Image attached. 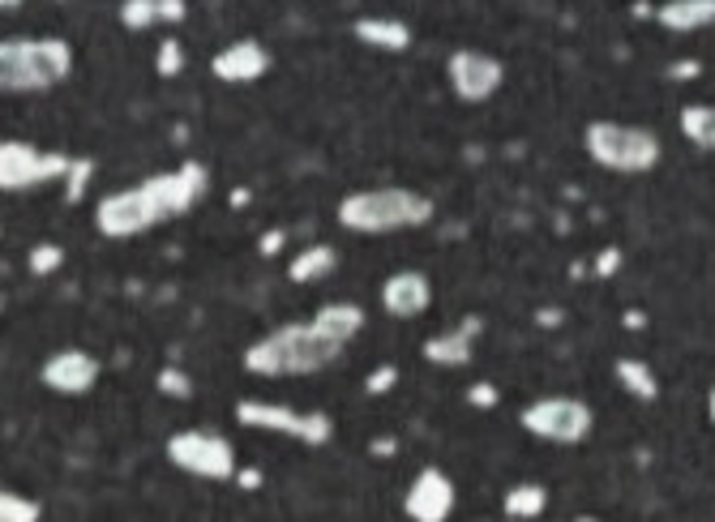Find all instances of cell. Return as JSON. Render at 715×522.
Wrapping results in <instances>:
<instances>
[{
    "mask_svg": "<svg viewBox=\"0 0 715 522\" xmlns=\"http://www.w3.org/2000/svg\"><path fill=\"white\" fill-rule=\"evenodd\" d=\"M339 343L317 330V321H288L245 347V372L254 377H308L339 360Z\"/></svg>",
    "mask_w": 715,
    "mask_h": 522,
    "instance_id": "1",
    "label": "cell"
},
{
    "mask_svg": "<svg viewBox=\"0 0 715 522\" xmlns=\"http://www.w3.org/2000/svg\"><path fill=\"white\" fill-rule=\"evenodd\" d=\"M433 218V198L386 185V189H356L339 202V223L356 236H390V232H411Z\"/></svg>",
    "mask_w": 715,
    "mask_h": 522,
    "instance_id": "2",
    "label": "cell"
},
{
    "mask_svg": "<svg viewBox=\"0 0 715 522\" xmlns=\"http://www.w3.org/2000/svg\"><path fill=\"white\" fill-rule=\"evenodd\" d=\"M73 73L65 39H0V95H39Z\"/></svg>",
    "mask_w": 715,
    "mask_h": 522,
    "instance_id": "3",
    "label": "cell"
},
{
    "mask_svg": "<svg viewBox=\"0 0 715 522\" xmlns=\"http://www.w3.org/2000/svg\"><path fill=\"white\" fill-rule=\"evenodd\" d=\"M583 151L596 167L617 171V176H643L665 155V146H660V138L652 129L621 124V120H591L583 129Z\"/></svg>",
    "mask_w": 715,
    "mask_h": 522,
    "instance_id": "4",
    "label": "cell"
},
{
    "mask_svg": "<svg viewBox=\"0 0 715 522\" xmlns=\"http://www.w3.org/2000/svg\"><path fill=\"white\" fill-rule=\"evenodd\" d=\"M236 424L257 428V432H279L305 446H326L335 437V419L326 412H301L288 403H270V399H241L236 403Z\"/></svg>",
    "mask_w": 715,
    "mask_h": 522,
    "instance_id": "5",
    "label": "cell"
},
{
    "mask_svg": "<svg viewBox=\"0 0 715 522\" xmlns=\"http://www.w3.org/2000/svg\"><path fill=\"white\" fill-rule=\"evenodd\" d=\"M163 218L167 214H163L159 198H154L151 180H142V185H129V189H116V193L99 198L95 232L107 236V240H129V236H142V232L159 227Z\"/></svg>",
    "mask_w": 715,
    "mask_h": 522,
    "instance_id": "6",
    "label": "cell"
},
{
    "mask_svg": "<svg viewBox=\"0 0 715 522\" xmlns=\"http://www.w3.org/2000/svg\"><path fill=\"white\" fill-rule=\"evenodd\" d=\"M167 459L172 467H180L185 475H198V479H232L236 475V450L223 432H210V428H180L167 437Z\"/></svg>",
    "mask_w": 715,
    "mask_h": 522,
    "instance_id": "7",
    "label": "cell"
},
{
    "mask_svg": "<svg viewBox=\"0 0 715 522\" xmlns=\"http://www.w3.org/2000/svg\"><path fill=\"white\" fill-rule=\"evenodd\" d=\"M518 424L540 437V441H553V446H578L591 437V407L583 399H570V394H549V399H536L523 407Z\"/></svg>",
    "mask_w": 715,
    "mask_h": 522,
    "instance_id": "8",
    "label": "cell"
},
{
    "mask_svg": "<svg viewBox=\"0 0 715 522\" xmlns=\"http://www.w3.org/2000/svg\"><path fill=\"white\" fill-rule=\"evenodd\" d=\"M73 158L60 151H44L35 142H0V193H22V189H39L48 180L69 176Z\"/></svg>",
    "mask_w": 715,
    "mask_h": 522,
    "instance_id": "9",
    "label": "cell"
},
{
    "mask_svg": "<svg viewBox=\"0 0 715 522\" xmlns=\"http://www.w3.org/2000/svg\"><path fill=\"white\" fill-rule=\"evenodd\" d=\"M446 78H450V91L459 95L462 104H484L502 91L506 82V64L497 56L480 52V48H459L446 60Z\"/></svg>",
    "mask_w": 715,
    "mask_h": 522,
    "instance_id": "10",
    "label": "cell"
},
{
    "mask_svg": "<svg viewBox=\"0 0 715 522\" xmlns=\"http://www.w3.org/2000/svg\"><path fill=\"white\" fill-rule=\"evenodd\" d=\"M99 360L91 356V352H82V347H60V352H51L44 368H39V377H44V385H48L51 394H65V399H82V394H91L95 390V381H99Z\"/></svg>",
    "mask_w": 715,
    "mask_h": 522,
    "instance_id": "11",
    "label": "cell"
},
{
    "mask_svg": "<svg viewBox=\"0 0 715 522\" xmlns=\"http://www.w3.org/2000/svg\"><path fill=\"white\" fill-rule=\"evenodd\" d=\"M455 501H459L455 479L442 467H424L415 471V479H411L408 497H403V510L415 522H446L455 514Z\"/></svg>",
    "mask_w": 715,
    "mask_h": 522,
    "instance_id": "12",
    "label": "cell"
},
{
    "mask_svg": "<svg viewBox=\"0 0 715 522\" xmlns=\"http://www.w3.org/2000/svg\"><path fill=\"white\" fill-rule=\"evenodd\" d=\"M151 189L167 218L189 214V210L198 206V198L206 193V167L202 163H180V167H172V171L151 176Z\"/></svg>",
    "mask_w": 715,
    "mask_h": 522,
    "instance_id": "13",
    "label": "cell"
},
{
    "mask_svg": "<svg viewBox=\"0 0 715 522\" xmlns=\"http://www.w3.org/2000/svg\"><path fill=\"white\" fill-rule=\"evenodd\" d=\"M210 73L227 86H249L257 78L270 73V52L257 39H232L227 48H219L210 60Z\"/></svg>",
    "mask_w": 715,
    "mask_h": 522,
    "instance_id": "14",
    "label": "cell"
},
{
    "mask_svg": "<svg viewBox=\"0 0 715 522\" xmlns=\"http://www.w3.org/2000/svg\"><path fill=\"white\" fill-rule=\"evenodd\" d=\"M433 305V283L420 274V270H395L386 283H382V309L399 321H411Z\"/></svg>",
    "mask_w": 715,
    "mask_h": 522,
    "instance_id": "15",
    "label": "cell"
},
{
    "mask_svg": "<svg viewBox=\"0 0 715 522\" xmlns=\"http://www.w3.org/2000/svg\"><path fill=\"white\" fill-rule=\"evenodd\" d=\"M476 334H480V321H476V317H462V325L442 330V334H433V339L424 343V360H429V365H442V368H462L471 360Z\"/></svg>",
    "mask_w": 715,
    "mask_h": 522,
    "instance_id": "16",
    "label": "cell"
},
{
    "mask_svg": "<svg viewBox=\"0 0 715 522\" xmlns=\"http://www.w3.org/2000/svg\"><path fill=\"white\" fill-rule=\"evenodd\" d=\"M656 22L672 35H694L715 26V0H665L656 9Z\"/></svg>",
    "mask_w": 715,
    "mask_h": 522,
    "instance_id": "17",
    "label": "cell"
},
{
    "mask_svg": "<svg viewBox=\"0 0 715 522\" xmlns=\"http://www.w3.org/2000/svg\"><path fill=\"white\" fill-rule=\"evenodd\" d=\"M352 31L364 48H377V52H408L411 48V26L399 17H356Z\"/></svg>",
    "mask_w": 715,
    "mask_h": 522,
    "instance_id": "18",
    "label": "cell"
},
{
    "mask_svg": "<svg viewBox=\"0 0 715 522\" xmlns=\"http://www.w3.org/2000/svg\"><path fill=\"white\" fill-rule=\"evenodd\" d=\"M313 321H317L321 334H330L339 347H348L360 330H364V309L352 305V300H330V305H321V309L313 313Z\"/></svg>",
    "mask_w": 715,
    "mask_h": 522,
    "instance_id": "19",
    "label": "cell"
},
{
    "mask_svg": "<svg viewBox=\"0 0 715 522\" xmlns=\"http://www.w3.org/2000/svg\"><path fill=\"white\" fill-rule=\"evenodd\" d=\"M613 372L630 399H638V403H656V399H660V377L652 372L647 360H638V356H621V360L613 365Z\"/></svg>",
    "mask_w": 715,
    "mask_h": 522,
    "instance_id": "20",
    "label": "cell"
},
{
    "mask_svg": "<svg viewBox=\"0 0 715 522\" xmlns=\"http://www.w3.org/2000/svg\"><path fill=\"white\" fill-rule=\"evenodd\" d=\"M335 265H339V253L330 245H308V249H301L296 258L288 261V278L292 283H317V278L335 274Z\"/></svg>",
    "mask_w": 715,
    "mask_h": 522,
    "instance_id": "21",
    "label": "cell"
},
{
    "mask_svg": "<svg viewBox=\"0 0 715 522\" xmlns=\"http://www.w3.org/2000/svg\"><path fill=\"white\" fill-rule=\"evenodd\" d=\"M681 133L699 151H715V104H685L681 107Z\"/></svg>",
    "mask_w": 715,
    "mask_h": 522,
    "instance_id": "22",
    "label": "cell"
},
{
    "mask_svg": "<svg viewBox=\"0 0 715 522\" xmlns=\"http://www.w3.org/2000/svg\"><path fill=\"white\" fill-rule=\"evenodd\" d=\"M502 506L511 519H540L549 510V488L544 484H514Z\"/></svg>",
    "mask_w": 715,
    "mask_h": 522,
    "instance_id": "23",
    "label": "cell"
},
{
    "mask_svg": "<svg viewBox=\"0 0 715 522\" xmlns=\"http://www.w3.org/2000/svg\"><path fill=\"white\" fill-rule=\"evenodd\" d=\"M44 514L31 497H22V493H13V488H0V522H35Z\"/></svg>",
    "mask_w": 715,
    "mask_h": 522,
    "instance_id": "24",
    "label": "cell"
},
{
    "mask_svg": "<svg viewBox=\"0 0 715 522\" xmlns=\"http://www.w3.org/2000/svg\"><path fill=\"white\" fill-rule=\"evenodd\" d=\"M159 22V0H125L120 4V26L125 31H151Z\"/></svg>",
    "mask_w": 715,
    "mask_h": 522,
    "instance_id": "25",
    "label": "cell"
},
{
    "mask_svg": "<svg viewBox=\"0 0 715 522\" xmlns=\"http://www.w3.org/2000/svg\"><path fill=\"white\" fill-rule=\"evenodd\" d=\"M60 265H65V249H60V245H35L31 258H26V270H31L35 278H48Z\"/></svg>",
    "mask_w": 715,
    "mask_h": 522,
    "instance_id": "26",
    "label": "cell"
},
{
    "mask_svg": "<svg viewBox=\"0 0 715 522\" xmlns=\"http://www.w3.org/2000/svg\"><path fill=\"white\" fill-rule=\"evenodd\" d=\"M159 394H167V399H194V377L189 372H180L176 365H167L159 372Z\"/></svg>",
    "mask_w": 715,
    "mask_h": 522,
    "instance_id": "27",
    "label": "cell"
},
{
    "mask_svg": "<svg viewBox=\"0 0 715 522\" xmlns=\"http://www.w3.org/2000/svg\"><path fill=\"white\" fill-rule=\"evenodd\" d=\"M154 69H159V78H180V69H185V48H180V39H163V44H159Z\"/></svg>",
    "mask_w": 715,
    "mask_h": 522,
    "instance_id": "28",
    "label": "cell"
},
{
    "mask_svg": "<svg viewBox=\"0 0 715 522\" xmlns=\"http://www.w3.org/2000/svg\"><path fill=\"white\" fill-rule=\"evenodd\" d=\"M91 176H95V163H91V158H73V167H69V176H65V185H69V189H65V202H82Z\"/></svg>",
    "mask_w": 715,
    "mask_h": 522,
    "instance_id": "29",
    "label": "cell"
},
{
    "mask_svg": "<svg viewBox=\"0 0 715 522\" xmlns=\"http://www.w3.org/2000/svg\"><path fill=\"white\" fill-rule=\"evenodd\" d=\"M395 381H399V368L382 365V368H373V372L364 377V390H368V394H390V390H395Z\"/></svg>",
    "mask_w": 715,
    "mask_h": 522,
    "instance_id": "30",
    "label": "cell"
},
{
    "mask_svg": "<svg viewBox=\"0 0 715 522\" xmlns=\"http://www.w3.org/2000/svg\"><path fill=\"white\" fill-rule=\"evenodd\" d=\"M467 403H471V407H484V412H489V407H497V385L476 381V385L467 390Z\"/></svg>",
    "mask_w": 715,
    "mask_h": 522,
    "instance_id": "31",
    "label": "cell"
},
{
    "mask_svg": "<svg viewBox=\"0 0 715 522\" xmlns=\"http://www.w3.org/2000/svg\"><path fill=\"white\" fill-rule=\"evenodd\" d=\"M159 22H185V0H159Z\"/></svg>",
    "mask_w": 715,
    "mask_h": 522,
    "instance_id": "32",
    "label": "cell"
},
{
    "mask_svg": "<svg viewBox=\"0 0 715 522\" xmlns=\"http://www.w3.org/2000/svg\"><path fill=\"white\" fill-rule=\"evenodd\" d=\"M283 245H288V232H266V236L257 240V249H261L266 258H274V253L283 249Z\"/></svg>",
    "mask_w": 715,
    "mask_h": 522,
    "instance_id": "33",
    "label": "cell"
},
{
    "mask_svg": "<svg viewBox=\"0 0 715 522\" xmlns=\"http://www.w3.org/2000/svg\"><path fill=\"white\" fill-rule=\"evenodd\" d=\"M617 265H621V253H617V249H605L600 261H596V270H600V274H613Z\"/></svg>",
    "mask_w": 715,
    "mask_h": 522,
    "instance_id": "34",
    "label": "cell"
},
{
    "mask_svg": "<svg viewBox=\"0 0 715 522\" xmlns=\"http://www.w3.org/2000/svg\"><path fill=\"white\" fill-rule=\"evenodd\" d=\"M699 73V64L694 60H681V64H672V78H694Z\"/></svg>",
    "mask_w": 715,
    "mask_h": 522,
    "instance_id": "35",
    "label": "cell"
},
{
    "mask_svg": "<svg viewBox=\"0 0 715 522\" xmlns=\"http://www.w3.org/2000/svg\"><path fill=\"white\" fill-rule=\"evenodd\" d=\"M625 325L630 330H643V313H625Z\"/></svg>",
    "mask_w": 715,
    "mask_h": 522,
    "instance_id": "36",
    "label": "cell"
},
{
    "mask_svg": "<svg viewBox=\"0 0 715 522\" xmlns=\"http://www.w3.org/2000/svg\"><path fill=\"white\" fill-rule=\"evenodd\" d=\"M22 0H0V13H9V9H17Z\"/></svg>",
    "mask_w": 715,
    "mask_h": 522,
    "instance_id": "37",
    "label": "cell"
},
{
    "mask_svg": "<svg viewBox=\"0 0 715 522\" xmlns=\"http://www.w3.org/2000/svg\"><path fill=\"white\" fill-rule=\"evenodd\" d=\"M707 416H712V424H715V390H712V399H707Z\"/></svg>",
    "mask_w": 715,
    "mask_h": 522,
    "instance_id": "38",
    "label": "cell"
}]
</instances>
